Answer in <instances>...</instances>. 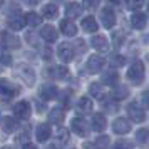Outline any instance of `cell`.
I'll return each mask as SVG.
<instances>
[{
  "label": "cell",
  "instance_id": "cell-1",
  "mask_svg": "<svg viewBox=\"0 0 149 149\" xmlns=\"http://www.w3.org/2000/svg\"><path fill=\"white\" fill-rule=\"evenodd\" d=\"M127 81L132 82L134 86H141L144 77H146V69H144V62L142 61H134L131 65H129V70H127Z\"/></svg>",
  "mask_w": 149,
  "mask_h": 149
},
{
  "label": "cell",
  "instance_id": "cell-2",
  "mask_svg": "<svg viewBox=\"0 0 149 149\" xmlns=\"http://www.w3.org/2000/svg\"><path fill=\"white\" fill-rule=\"evenodd\" d=\"M15 77H19L25 86H29V87H32L35 84V81H37V75H35V70L29 64H17V67H15L14 70Z\"/></svg>",
  "mask_w": 149,
  "mask_h": 149
},
{
  "label": "cell",
  "instance_id": "cell-3",
  "mask_svg": "<svg viewBox=\"0 0 149 149\" xmlns=\"http://www.w3.org/2000/svg\"><path fill=\"white\" fill-rule=\"evenodd\" d=\"M22 92L20 86H17L14 84L12 81H8V79H0V99L3 101H10V99H14L17 95Z\"/></svg>",
  "mask_w": 149,
  "mask_h": 149
},
{
  "label": "cell",
  "instance_id": "cell-4",
  "mask_svg": "<svg viewBox=\"0 0 149 149\" xmlns=\"http://www.w3.org/2000/svg\"><path fill=\"white\" fill-rule=\"evenodd\" d=\"M126 111H127V116L129 119L132 122H137V124H141V122L146 121V111L137 104V102H131V104H127V107H126Z\"/></svg>",
  "mask_w": 149,
  "mask_h": 149
},
{
  "label": "cell",
  "instance_id": "cell-5",
  "mask_svg": "<svg viewBox=\"0 0 149 149\" xmlns=\"http://www.w3.org/2000/svg\"><path fill=\"white\" fill-rule=\"evenodd\" d=\"M57 57H59L64 64H70V62L74 61V57H75V52H74L72 44H69V42H62L61 45L57 47Z\"/></svg>",
  "mask_w": 149,
  "mask_h": 149
},
{
  "label": "cell",
  "instance_id": "cell-6",
  "mask_svg": "<svg viewBox=\"0 0 149 149\" xmlns=\"http://www.w3.org/2000/svg\"><path fill=\"white\" fill-rule=\"evenodd\" d=\"M0 42L7 49H19L20 47V39L17 34H12L10 30H0Z\"/></svg>",
  "mask_w": 149,
  "mask_h": 149
},
{
  "label": "cell",
  "instance_id": "cell-7",
  "mask_svg": "<svg viewBox=\"0 0 149 149\" xmlns=\"http://www.w3.org/2000/svg\"><path fill=\"white\" fill-rule=\"evenodd\" d=\"M104 64H106V59L99 54H94L87 59L86 69H87L89 74H97V72H101L102 69H104Z\"/></svg>",
  "mask_w": 149,
  "mask_h": 149
},
{
  "label": "cell",
  "instance_id": "cell-8",
  "mask_svg": "<svg viewBox=\"0 0 149 149\" xmlns=\"http://www.w3.org/2000/svg\"><path fill=\"white\" fill-rule=\"evenodd\" d=\"M59 89L55 84H42L40 89H39V95H40L42 101H52V99H57L59 97Z\"/></svg>",
  "mask_w": 149,
  "mask_h": 149
},
{
  "label": "cell",
  "instance_id": "cell-9",
  "mask_svg": "<svg viewBox=\"0 0 149 149\" xmlns=\"http://www.w3.org/2000/svg\"><path fill=\"white\" fill-rule=\"evenodd\" d=\"M7 24H8V27L12 29V30H22V29L27 25V24H25V15L17 10V12L8 15Z\"/></svg>",
  "mask_w": 149,
  "mask_h": 149
},
{
  "label": "cell",
  "instance_id": "cell-10",
  "mask_svg": "<svg viewBox=\"0 0 149 149\" xmlns=\"http://www.w3.org/2000/svg\"><path fill=\"white\" fill-rule=\"evenodd\" d=\"M70 129H72L77 136H81V137H87L89 136V126L82 117H74V119L70 121Z\"/></svg>",
  "mask_w": 149,
  "mask_h": 149
},
{
  "label": "cell",
  "instance_id": "cell-11",
  "mask_svg": "<svg viewBox=\"0 0 149 149\" xmlns=\"http://www.w3.org/2000/svg\"><path fill=\"white\" fill-rule=\"evenodd\" d=\"M131 129H132L131 121L126 119V117H117V119L112 122V131L119 136H124V134H127V132H131Z\"/></svg>",
  "mask_w": 149,
  "mask_h": 149
},
{
  "label": "cell",
  "instance_id": "cell-12",
  "mask_svg": "<svg viewBox=\"0 0 149 149\" xmlns=\"http://www.w3.org/2000/svg\"><path fill=\"white\" fill-rule=\"evenodd\" d=\"M14 112L19 119H29L32 114V106L29 101H19L14 106Z\"/></svg>",
  "mask_w": 149,
  "mask_h": 149
},
{
  "label": "cell",
  "instance_id": "cell-13",
  "mask_svg": "<svg viewBox=\"0 0 149 149\" xmlns=\"http://www.w3.org/2000/svg\"><path fill=\"white\" fill-rule=\"evenodd\" d=\"M101 20H102V25L106 29H114L116 25V22H117V19H116V14H114V10L111 7H106V8H102L101 10Z\"/></svg>",
  "mask_w": 149,
  "mask_h": 149
},
{
  "label": "cell",
  "instance_id": "cell-14",
  "mask_svg": "<svg viewBox=\"0 0 149 149\" xmlns=\"http://www.w3.org/2000/svg\"><path fill=\"white\" fill-rule=\"evenodd\" d=\"M91 45L97 50V52H109V49H111V44H109L107 37L106 35H94L92 39H91Z\"/></svg>",
  "mask_w": 149,
  "mask_h": 149
},
{
  "label": "cell",
  "instance_id": "cell-15",
  "mask_svg": "<svg viewBox=\"0 0 149 149\" xmlns=\"http://www.w3.org/2000/svg\"><path fill=\"white\" fill-rule=\"evenodd\" d=\"M50 136H52V127H50V124H39L37 129H35V137H37V141L39 142H45L50 139Z\"/></svg>",
  "mask_w": 149,
  "mask_h": 149
},
{
  "label": "cell",
  "instance_id": "cell-16",
  "mask_svg": "<svg viewBox=\"0 0 149 149\" xmlns=\"http://www.w3.org/2000/svg\"><path fill=\"white\" fill-rule=\"evenodd\" d=\"M89 94L92 95V97H95L97 101H102V99H106L107 97V91H106V87H104V84L102 82H92L91 86H89Z\"/></svg>",
  "mask_w": 149,
  "mask_h": 149
},
{
  "label": "cell",
  "instance_id": "cell-17",
  "mask_svg": "<svg viewBox=\"0 0 149 149\" xmlns=\"http://www.w3.org/2000/svg\"><path fill=\"white\" fill-rule=\"evenodd\" d=\"M0 127H2L3 132L12 134V132H15V131L19 129V122H17V119L12 117V116H5V117L0 121Z\"/></svg>",
  "mask_w": 149,
  "mask_h": 149
},
{
  "label": "cell",
  "instance_id": "cell-18",
  "mask_svg": "<svg viewBox=\"0 0 149 149\" xmlns=\"http://www.w3.org/2000/svg\"><path fill=\"white\" fill-rule=\"evenodd\" d=\"M40 37L44 39L45 42H57V37H59V32L54 25H44L40 29Z\"/></svg>",
  "mask_w": 149,
  "mask_h": 149
},
{
  "label": "cell",
  "instance_id": "cell-19",
  "mask_svg": "<svg viewBox=\"0 0 149 149\" xmlns=\"http://www.w3.org/2000/svg\"><path fill=\"white\" fill-rule=\"evenodd\" d=\"M131 25L136 29V30H144L146 25H148V15L144 12H136L132 17H131Z\"/></svg>",
  "mask_w": 149,
  "mask_h": 149
},
{
  "label": "cell",
  "instance_id": "cell-20",
  "mask_svg": "<svg viewBox=\"0 0 149 149\" xmlns=\"http://www.w3.org/2000/svg\"><path fill=\"white\" fill-rule=\"evenodd\" d=\"M65 119V111L62 107H54L50 109L49 112V124H55V126H61Z\"/></svg>",
  "mask_w": 149,
  "mask_h": 149
},
{
  "label": "cell",
  "instance_id": "cell-21",
  "mask_svg": "<svg viewBox=\"0 0 149 149\" xmlns=\"http://www.w3.org/2000/svg\"><path fill=\"white\" fill-rule=\"evenodd\" d=\"M82 15V5L77 3V2H69L67 7H65V17L74 20V19H79Z\"/></svg>",
  "mask_w": 149,
  "mask_h": 149
},
{
  "label": "cell",
  "instance_id": "cell-22",
  "mask_svg": "<svg viewBox=\"0 0 149 149\" xmlns=\"http://www.w3.org/2000/svg\"><path fill=\"white\" fill-rule=\"evenodd\" d=\"M114 87V91H112V99L114 101H122V99H127L129 94H131V91H129L127 86H124V84H116V86H112Z\"/></svg>",
  "mask_w": 149,
  "mask_h": 149
},
{
  "label": "cell",
  "instance_id": "cell-23",
  "mask_svg": "<svg viewBox=\"0 0 149 149\" xmlns=\"http://www.w3.org/2000/svg\"><path fill=\"white\" fill-rule=\"evenodd\" d=\"M59 27H61V32L65 35V37H75V35H77V25H75L70 19L62 20Z\"/></svg>",
  "mask_w": 149,
  "mask_h": 149
},
{
  "label": "cell",
  "instance_id": "cell-24",
  "mask_svg": "<svg viewBox=\"0 0 149 149\" xmlns=\"http://www.w3.org/2000/svg\"><path fill=\"white\" fill-rule=\"evenodd\" d=\"M81 27H82V30H84V32H87V34H94V32L99 30L97 20H95L92 15H89V17H84V19H82Z\"/></svg>",
  "mask_w": 149,
  "mask_h": 149
},
{
  "label": "cell",
  "instance_id": "cell-25",
  "mask_svg": "<svg viewBox=\"0 0 149 149\" xmlns=\"http://www.w3.org/2000/svg\"><path fill=\"white\" fill-rule=\"evenodd\" d=\"M45 75L52 77V79H65L69 75V70H67V67H64V65H54V67L47 69Z\"/></svg>",
  "mask_w": 149,
  "mask_h": 149
},
{
  "label": "cell",
  "instance_id": "cell-26",
  "mask_svg": "<svg viewBox=\"0 0 149 149\" xmlns=\"http://www.w3.org/2000/svg\"><path fill=\"white\" fill-rule=\"evenodd\" d=\"M92 129L95 132H104L107 127V121H106V116L104 114H94L92 116Z\"/></svg>",
  "mask_w": 149,
  "mask_h": 149
},
{
  "label": "cell",
  "instance_id": "cell-27",
  "mask_svg": "<svg viewBox=\"0 0 149 149\" xmlns=\"http://www.w3.org/2000/svg\"><path fill=\"white\" fill-rule=\"evenodd\" d=\"M101 82L104 84V86H116L117 82H119V74L116 72V70H107L106 74H102V79Z\"/></svg>",
  "mask_w": 149,
  "mask_h": 149
},
{
  "label": "cell",
  "instance_id": "cell-28",
  "mask_svg": "<svg viewBox=\"0 0 149 149\" xmlns=\"http://www.w3.org/2000/svg\"><path fill=\"white\" fill-rule=\"evenodd\" d=\"M42 15L45 19H49V20H54V19L59 17V7L54 5V3H47V5H44V8H42Z\"/></svg>",
  "mask_w": 149,
  "mask_h": 149
},
{
  "label": "cell",
  "instance_id": "cell-29",
  "mask_svg": "<svg viewBox=\"0 0 149 149\" xmlns=\"http://www.w3.org/2000/svg\"><path fill=\"white\" fill-rule=\"evenodd\" d=\"M92 109H94V104L91 101V97H81V99H79V102H77V111H79V112L89 114Z\"/></svg>",
  "mask_w": 149,
  "mask_h": 149
},
{
  "label": "cell",
  "instance_id": "cell-30",
  "mask_svg": "<svg viewBox=\"0 0 149 149\" xmlns=\"http://www.w3.org/2000/svg\"><path fill=\"white\" fill-rule=\"evenodd\" d=\"M69 141H70V132L67 129L61 127L57 131V134H55V146H65Z\"/></svg>",
  "mask_w": 149,
  "mask_h": 149
},
{
  "label": "cell",
  "instance_id": "cell-31",
  "mask_svg": "<svg viewBox=\"0 0 149 149\" xmlns=\"http://www.w3.org/2000/svg\"><path fill=\"white\" fill-rule=\"evenodd\" d=\"M25 24H29L30 27H37L42 24V17L35 12H29V14H25Z\"/></svg>",
  "mask_w": 149,
  "mask_h": 149
},
{
  "label": "cell",
  "instance_id": "cell-32",
  "mask_svg": "<svg viewBox=\"0 0 149 149\" xmlns=\"http://www.w3.org/2000/svg\"><path fill=\"white\" fill-rule=\"evenodd\" d=\"M0 64L2 65H12V55L7 50V47H3L0 44Z\"/></svg>",
  "mask_w": 149,
  "mask_h": 149
},
{
  "label": "cell",
  "instance_id": "cell-33",
  "mask_svg": "<svg viewBox=\"0 0 149 149\" xmlns=\"http://www.w3.org/2000/svg\"><path fill=\"white\" fill-rule=\"evenodd\" d=\"M109 64H111L112 67H122V65L126 64V57L116 52V54H112L109 57Z\"/></svg>",
  "mask_w": 149,
  "mask_h": 149
},
{
  "label": "cell",
  "instance_id": "cell-34",
  "mask_svg": "<svg viewBox=\"0 0 149 149\" xmlns=\"http://www.w3.org/2000/svg\"><path fill=\"white\" fill-rule=\"evenodd\" d=\"M148 127H141V129H137L136 131V141L137 142H141V144H148Z\"/></svg>",
  "mask_w": 149,
  "mask_h": 149
},
{
  "label": "cell",
  "instance_id": "cell-35",
  "mask_svg": "<svg viewBox=\"0 0 149 149\" xmlns=\"http://www.w3.org/2000/svg\"><path fill=\"white\" fill-rule=\"evenodd\" d=\"M72 47H74L75 54H84V52L87 50V45H86V42L82 40V39H77V40L72 44Z\"/></svg>",
  "mask_w": 149,
  "mask_h": 149
},
{
  "label": "cell",
  "instance_id": "cell-36",
  "mask_svg": "<svg viewBox=\"0 0 149 149\" xmlns=\"http://www.w3.org/2000/svg\"><path fill=\"white\" fill-rule=\"evenodd\" d=\"M124 39H126V37H124V32H119V30H116L114 34H112V44H114L117 49H119L122 44H124Z\"/></svg>",
  "mask_w": 149,
  "mask_h": 149
},
{
  "label": "cell",
  "instance_id": "cell-37",
  "mask_svg": "<svg viewBox=\"0 0 149 149\" xmlns=\"http://www.w3.org/2000/svg\"><path fill=\"white\" fill-rule=\"evenodd\" d=\"M144 5V0H126V7L129 10H139Z\"/></svg>",
  "mask_w": 149,
  "mask_h": 149
},
{
  "label": "cell",
  "instance_id": "cell-38",
  "mask_svg": "<svg viewBox=\"0 0 149 149\" xmlns=\"http://www.w3.org/2000/svg\"><path fill=\"white\" fill-rule=\"evenodd\" d=\"M95 146H99V148H107V146H111V137H109V136H101V137H97V139H95Z\"/></svg>",
  "mask_w": 149,
  "mask_h": 149
},
{
  "label": "cell",
  "instance_id": "cell-39",
  "mask_svg": "<svg viewBox=\"0 0 149 149\" xmlns=\"http://www.w3.org/2000/svg\"><path fill=\"white\" fill-rule=\"evenodd\" d=\"M99 5V0H84V8H89V10H94Z\"/></svg>",
  "mask_w": 149,
  "mask_h": 149
},
{
  "label": "cell",
  "instance_id": "cell-40",
  "mask_svg": "<svg viewBox=\"0 0 149 149\" xmlns=\"http://www.w3.org/2000/svg\"><path fill=\"white\" fill-rule=\"evenodd\" d=\"M134 142H129V141H117L116 142V148H132Z\"/></svg>",
  "mask_w": 149,
  "mask_h": 149
},
{
  "label": "cell",
  "instance_id": "cell-41",
  "mask_svg": "<svg viewBox=\"0 0 149 149\" xmlns=\"http://www.w3.org/2000/svg\"><path fill=\"white\" fill-rule=\"evenodd\" d=\"M25 39H27V42H32V45H39V42H37V39H35V35L30 32V34H25Z\"/></svg>",
  "mask_w": 149,
  "mask_h": 149
},
{
  "label": "cell",
  "instance_id": "cell-42",
  "mask_svg": "<svg viewBox=\"0 0 149 149\" xmlns=\"http://www.w3.org/2000/svg\"><path fill=\"white\" fill-rule=\"evenodd\" d=\"M22 3H25L29 7H35V5L39 3V0H22Z\"/></svg>",
  "mask_w": 149,
  "mask_h": 149
},
{
  "label": "cell",
  "instance_id": "cell-43",
  "mask_svg": "<svg viewBox=\"0 0 149 149\" xmlns=\"http://www.w3.org/2000/svg\"><path fill=\"white\" fill-rule=\"evenodd\" d=\"M29 136H27V132H20V134L17 136V137H15V141H19V142H24L25 141V139H27Z\"/></svg>",
  "mask_w": 149,
  "mask_h": 149
},
{
  "label": "cell",
  "instance_id": "cell-44",
  "mask_svg": "<svg viewBox=\"0 0 149 149\" xmlns=\"http://www.w3.org/2000/svg\"><path fill=\"white\" fill-rule=\"evenodd\" d=\"M142 102H144V104H148V92H146V91H144V92H142Z\"/></svg>",
  "mask_w": 149,
  "mask_h": 149
},
{
  "label": "cell",
  "instance_id": "cell-45",
  "mask_svg": "<svg viewBox=\"0 0 149 149\" xmlns=\"http://www.w3.org/2000/svg\"><path fill=\"white\" fill-rule=\"evenodd\" d=\"M3 3H5V0H0V8L3 7Z\"/></svg>",
  "mask_w": 149,
  "mask_h": 149
},
{
  "label": "cell",
  "instance_id": "cell-46",
  "mask_svg": "<svg viewBox=\"0 0 149 149\" xmlns=\"http://www.w3.org/2000/svg\"><path fill=\"white\" fill-rule=\"evenodd\" d=\"M0 72H2V64H0Z\"/></svg>",
  "mask_w": 149,
  "mask_h": 149
}]
</instances>
